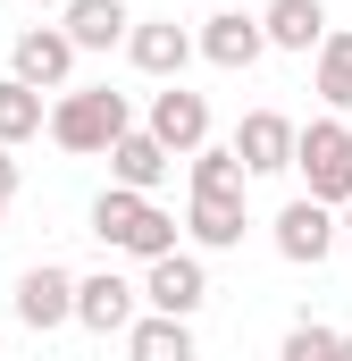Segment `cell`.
Instances as JSON below:
<instances>
[{"instance_id": "cell-1", "label": "cell", "mask_w": 352, "mask_h": 361, "mask_svg": "<svg viewBox=\"0 0 352 361\" xmlns=\"http://www.w3.org/2000/svg\"><path fill=\"white\" fill-rule=\"evenodd\" d=\"M92 235H101L109 252H134V261L176 252V219L151 202V193H126V185H109V193L92 202Z\"/></svg>"}, {"instance_id": "cell-2", "label": "cell", "mask_w": 352, "mask_h": 361, "mask_svg": "<svg viewBox=\"0 0 352 361\" xmlns=\"http://www.w3.org/2000/svg\"><path fill=\"white\" fill-rule=\"evenodd\" d=\"M51 143L59 152H76V160H92V152H109L134 118H126V92H109V85H84V92H59L51 101Z\"/></svg>"}, {"instance_id": "cell-3", "label": "cell", "mask_w": 352, "mask_h": 361, "mask_svg": "<svg viewBox=\"0 0 352 361\" xmlns=\"http://www.w3.org/2000/svg\"><path fill=\"white\" fill-rule=\"evenodd\" d=\"M294 169H302V185H310V202L344 210V202H352V126H344V118L294 126Z\"/></svg>"}, {"instance_id": "cell-4", "label": "cell", "mask_w": 352, "mask_h": 361, "mask_svg": "<svg viewBox=\"0 0 352 361\" xmlns=\"http://www.w3.org/2000/svg\"><path fill=\"white\" fill-rule=\"evenodd\" d=\"M160 319H193L201 302H210V269H201V252H160V261H143V286H134Z\"/></svg>"}, {"instance_id": "cell-5", "label": "cell", "mask_w": 352, "mask_h": 361, "mask_svg": "<svg viewBox=\"0 0 352 361\" xmlns=\"http://www.w3.org/2000/svg\"><path fill=\"white\" fill-rule=\"evenodd\" d=\"M17 319H25L34 336L68 328V319H76V269H59V261H34V269L17 277Z\"/></svg>"}, {"instance_id": "cell-6", "label": "cell", "mask_w": 352, "mask_h": 361, "mask_svg": "<svg viewBox=\"0 0 352 361\" xmlns=\"http://www.w3.org/2000/svg\"><path fill=\"white\" fill-rule=\"evenodd\" d=\"M168 160H184V152H201L210 143V101L201 92H184V85H168V92H151V126H143Z\"/></svg>"}, {"instance_id": "cell-7", "label": "cell", "mask_w": 352, "mask_h": 361, "mask_svg": "<svg viewBox=\"0 0 352 361\" xmlns=\"http://www.w3.org/2000/svg\"><path fill=\"white\" fill-rule=\"evenodd\" d=\"M193 51L210 59V68H227V76H244V68H260V17L252 8H218V17H201V34H193Z\"/></svg>"}, {"instance_id": "cell-8", "label": "cell", "mask_w": 352, "mask_h": 361, "mask_svg": "<svg viewBox=\"0 0 352 361\" xmlns=\"http://www.w3.org/2000/svg\"><path fill=\"white\" fill-rule=\"evenodd\" d=\"M235 169L244 177H277V169H294V118L285 109H252L244 126H235Z\"/></svg>"}, {"instance_id": "cell-9", "label": "cell", "mask_w": 352, "mask_h": 361, "mask_svg": "<svg viewBox=\"0 0 352 361\" xmlns=\"http://www.w3.org/2000/svg\"><path fill=\"white\" fill-rule=\"evenodd\" d=\"M134 319H143V294H134L118 269L76 277V328H92V336H126Z\"/></svg>"}, {"instance_id": "cell-10", "label": "cell", "mask_w": 352, "mask_h": 361, "mask_svg": "<svg viewBox=\"0 0 352 361\" xmlns=\"http://www.w3.org/2000/svg\"><path fill=\"white\" fill-rule=\"evenodd\" d=\"M277 252H285L294 269H319V261L336 252V210H327V202H310V193H302V202H285V210H277Z\"/></svg>"}, {"instance_id": "cell-11", "label": "cell", "mask_w": 352, "mask_h": 361, "mask_svg": "<svg viewBox=\"0 0 352 361\" xmlns=\"http://www.w3.org/2000/svg\"><path fill=\"white\" fill-rule=\"evenodd\" d=\"M8 68H17V85L59 92V85H68V68H76V42H68L59 25H25V34H17V51H8Z\"/></svg>"}, {"instance_id": "cell-12", "label": "cell", "mask_w": 352, "mask_h": 361, "mask_svg": "<svg viewBox=\"0 0 352 361\" xmlns=\"http://www.w3.org/2000/svg\"><path fill=\"white\" fill-rule=\"evenodd\" d=\"M260 42L268 51H319L327 42V0H268L260 8Z\"/></svg>"}, {"instance_id": "cell-13", "label": "cell", "mask_w": 352, "mask_h": 361, "mask_svg": "<svg viewBox=\"0 0 352 361\" xmlns=\"http://www.w3.org/2000/svg\"><path fill=\"white\" fill-rule=\"evenodd\" d=\"M168 169H176V160L143 135V126H126V135L109 143V185H126V193H160V185H168Z\"/></svg>"}, {"instance_id": "cell-14", "label": "cell", "mask_w": 352, "mask_h": 361, "mask_svg": "<svg viewBox=\"0 0 352 361\" xmlns=\"http://www.w3.org/2000/svg\"><path fill=\"white\" fill-rule=\"evenodd\" d=\"M59 34H68L76 51H109V42L134 34V17H126V0H68V8H59Z\"/></svg>"}, {"instance_id": "cell-15", "label": "cell", "mask_w": 352, "mask_h": 361, "mask_svg": "<svg viewBox=\"0 0 352 361\" xmlns=\"http://www.w3.org/2000/svg\"><path fill=\"white\" fill-rule=\"evenodd\" d=\"M126 59H134V68H143V76H184V59H193V34H184V25H176V17H160V25H134V34H126Z\"/></svg>"}, {"instance_id": "cell-16", "label": "cell", "mask_w": 352, "mask_h": 361, "mask_svg": "<svg viewBox=\"0 0 352 361\" xmlns=\"http://www.w3.org/2000/svg\"><path fill=\"white\" fill-rule=\"evenodd\" d=\"M184 227H193V244H201V252H235L252 219H244V193H193Z\"/></svg>"}, {"instance_id": "cell-17", "label": "cell", "mask_w": 352, "mask_h": 361, "mask_svg": "<svg viewBox=\"0 0 352 361\" xmlns=\"http://www.w3.org/2000/svg\"><path fill=\"white\" fill-rule=\"evenodd\" d=\"M126 361H201L193 319H160V311H143V319L126 328Z\"/></svg>"}, {"instance_id": "cell-18", "label": "cell", "mask_w": 352, "mask_h": 361, "mask_svg": "<svg viewBox=\"0 0 352 361\" xmlns=\"http://www.w3.org/2000/svg\"><path fill=\"white\" fill-rule=\"evenodd\" d=\"M319 101H327V118L352 109V25H327V42H319Z\"/></svg>"}, {"instance_id": "cell-19", "label": "cell", "mask_w": 352, "mask_h": 361, "mask_svg": "<svg viewBox=\"0 0 352 361\" xmlns=\"http://www.w3.org/2000/svg\"><path fill=\"white\" fill-rule=\"evenodd\" d=\"M42 92L34 85H17V76H0V143H25V135H42Z\"/></svg>"}, {"instance_id": "cell-20", "label": "cell", "mask_w": 352, "mask_h": 361, "mask_svg": "<svg viewBox=\"0 0 352 361\" xmlns=\"http://www.w3.org/2000/svg\"><path fill=\"white\" fill-rule=\"evenodd\" d=\"M184 160H193V193H244V169H235L227 143H201V152H184Z\"/></svg>"}, {"instance_id": "cell-21", "label": "cell", "mask_w": 352, "mask_h": 361, "mask_svg": "<svg viewBox=\"0 0 352 361\" xmlns=\"http://www.w3.org/2000/svg\"><path fill=\"white\" fill-rule=\"evenodd\" d=\"M277 361H336V328L327 319H294L285 345H277Z\"/></svg>"}, {"instance_id": "cell-22", "label": "cell", "mask_w": 352, "mask_h": 361, "mask_svg": "<svg viewBox=\"0 0 352 361\" xmlns=\"http://www.w3.org/2000/svg\"><path fill=\"white\" fill-rule=\"evenodd\" d=\"M17 193V160H8V143H0V202Z\"/></svg>"}, {"instance_id": "cell-23", "label": "cell", "mask_w": 352, "mask_h": 361, "mask_svg": "<svg viewBox=\"0 0 352 361\" xmlns=\"http://www.w3.org/2000/svg\"><path fill=\"white\" fill-rule=\"evenodd\" d=\"M336 361H352V336H336Z\"/></svg>"}, {"instance_id": "cell-24", "label": "cell", "mask_w": 352, "mask_h": 361, "mask_svg": "<svg viewBox=\"0 0 352 361\" xmlns=\"http://www.w3.org/2000/svg\"><path fill=\"white\" fill-rule=\"evenodd\" d=\"M34 8H68V0H34Z\"/></svg>"}, {"instance_id": "cell-25", "label": "cell", "mask_w": 352, "mask_h": 361, "mask_svg": "<svg viewBox=\"0 0 352 361\" xmlns=\"http://www.w3.org/2000/svg\"><path fill=\"white\" fill-rule=\"evenodd\" d=\"M344 235H352V202H344Z\"/></svg>"}, {"instance_id": "cell-26", "label": "cell", "mask_w": 352, "mask_h": 361, "mask_svg": "<svg viewBox=\"0 0 352 361\" xmlns=\"http://www.w3.org/2000/svg\"><path fill=\"white\" fill-rule=\"evenodd\" d=\"M0 345H8V336H0Z\"/></svg>"}]
</instances>
